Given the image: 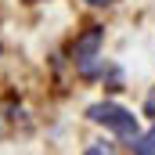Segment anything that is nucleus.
<instances>
[{
    "label": "nucleus",
    "mask_w": 155,
    "mask_h": 155,
    "mask_svg": "<svg viewBox=\"0 0 155 155\" xmlns=\"http://www.w3.org/2000/svg\"><path fill=\"white\" fill-rule=\"evenodd\" d=\"M148 137H152V141H155V126H152V134H148Z\"/></svg>",
    "instance_id": "0eeeda50"
},
{
    "label": "nucleus",
    "mask_w": 155,
    "mask_h": 155,
    "mask_svg": "<svg viewBox=\"0 0 155 155\" xmlns=\"http://www.w3.org/2000/svg\"><path fill=\"white\" fill-rule=\"evenodd\" d=\"M87 4H94V7H108V4H116V0H87Z\"/></svg>",
    "instance_id": "423d86ee"
},
{
    "label": "nucleus",
    "mask_w": 155,
    "mask_h": 155,
    "mask_svg": "<svg viewBox=\"0 0 155 155\" xmlns=\"http://www.w3.org/2000/svg\"><path fill=\"white\" fill-rule=\"evenodd\" d=\"M101 40H105V29L101 25H90L83 36H76V47H72V61H76L79 76H97L101 69Z\"/></svg>",
    "instance_id": "f03ea898"
},
{
    "label": "nucleus",
    "mask_w": 155,
    "mask_h": 155,
    "mask_svg": "<svg viewBox=\"0 0 155 155\" xmlns=\"http://www.w3.org/2000/svg\"><path fill=\"white\" fill-rule=\"evenodd\" d=\"M87 155H116V148H112V144H105V141H97V144H90V148H87Z\"/></svg>",
    "instance_id": "20e7f679"
},
{
    "label": "nucleus",
    "mask_w": 155,
    "mask_h": 155,
    "mask_svg": "<svg viewBox=\"0 0 155 155\" xmlns=\"http://www.w3.org/2000/svg\"><path fill=\"white\" fill-rule=\"evenodd\" d=\"M0 137H4V123H0Z\"/></svg>",
    "instance_id": "6e6552de"
},
{
    "label": "nucleus",
    "mask_w": 155,
    "mask_h": 155,
    "mask_svg": "<svg viewBox=\"0 0 155 155\" xmlns=\"http://www.w3.org/2000/svg\"><path fill=\"white\" fill-rule=\"evenodd\" d=\"M29 4H36V0H29Z\"/></svg>",
    "instance_id": "1a4fd4ad"
},
{
    "label": "nucleus",
    "mask_w": 155,
    "mask_h": 155,
    "mask_svg": "<svg viewBox=\"0 0 155 155\" xmlns=\"http://www.w3.org/2000/svg\"><path fill=\"white\" fill-rule=\"evenodd\" d=\"M144 116H152V119H155V90L144 97Z\"/></svg>",
    "instance_id": "39448f33"
},
{
    "label": "nucleus",
    "mask_w": 155,
    "mask_h": 155,
    "mask_svg": "<svg viewBox=\"0 0 155 155\" xmlns=\"http://www.w3.org/2000/svg\"><path fill=\"white\" fill-rule=\"evenodd\" d=\"M130 148H134V155H155V141L148 137V134H144V137H137Z\"/></svg>",
    "instance_id": "7ed1b4c3"
},
{
    "label": "nucleus",
    "mask_w": 155,
    "mask_h": 155,
    "mask_svg": "<svg viewBox=\"0 0 155 155\" xmlns=\"http://www.w3.org/2000/svg\"><path fill=\"white\" fill-rule=\"evenodd\" d=\"M87 119H90V123H97V126H105V130H112V134L123 137L126 144H134V141L141 137L137 116H134L130 108L116 105V101H97V105H90V108H87Z\"/></svg>",
    "instance_id": "f257e3e1"
}]
</instances>
